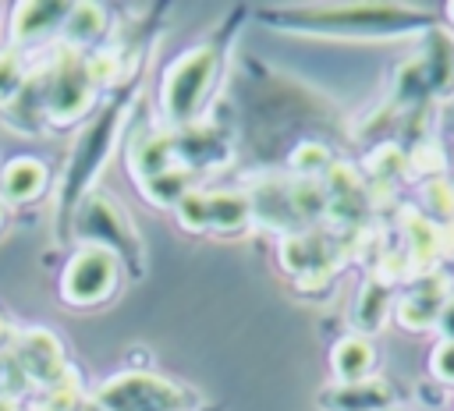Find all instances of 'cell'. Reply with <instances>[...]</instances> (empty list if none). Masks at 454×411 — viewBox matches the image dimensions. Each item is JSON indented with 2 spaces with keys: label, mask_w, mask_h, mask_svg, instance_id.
I'll list each match as a JSON object with an SVG mask.
<instances>
[{
  "label": "cell",
  "mask_w": 454,
  "mask_h": 411,
  "mask_svg": "<svg viewBox=\"0 0 454 411\" xmlns=\"http://www.w3.org/2000/svg\"><path fill=\"white\" fill-rule=\"evenodd\" d=\"M323 411H390V386L383 379L333 383L319 393Z\"/></svg>",
  "instance_id": "30bf717a"
},
{
  "label": "cell",
  "mask_w": 454,
  "mask_h": 411,
  "mask_svg": "<svg viewBox=\"0 0 454 411\" xmlns=\"http://www.w3.org/2000/svg\"><path fill=\"white\" fill-rule=\"evenodd\" d=\"M82 404H85V393L74 372H64L57 383L43 386L35 397V411H82Z\"/></svg>",
  "instance_id": "ac0fdd59"
},
{
  "label": "cell",
  "mask_w": 454,
  "mask_h": 411,
  "mask_svg": "<svg viewBox=\"0 0 454 411\" xmlns=\"http://www.w3.org/2000/svg\"><path fill=\"white\" fill-rule=\"evenodd\" d=\"M216 74H220V50L213 43L184 50L160 81V103L167 124L192 128L216 85Z\"/></svg>",
  "instance_id": "6da1fadb"
},
{
  "label": "cell",
  "mask_w": 454,
  "mask_h": 411,
  "mask_svg": "<svg viewBox=\"0 0 454 411\" xmlns=\"http://www.w3.org/2000/svg\"><path fill=\"white\" fill-rule=\"evenodd\" d=\"M121 120H124V110H121V106H106V110L82 131V138L74 142V152H71L67 170H64V177H60V209H57V213H60V234L71 230V216H74L78 202L89 195L96 174L103 170L106 152L114 149V138H117V131H121Z\"/></svg>",
  "instance_id": "7a4b0ae2"
},
{
  "label": "cell",
  "mask_w": 454,
  "mask_h": 411,
  "mask_svg": "<svg viewBox=\"0 0 454 411\" xmlns=\"http://www.w3.org/2000/svg\"><path fill=\"white\" fill-rule=\"evenodd\" d=\"M177 220H181V227L184 230H206L209 227V206H206V191H188L177 206Z\"/></svg>",
  "instance_id": "603a6c76"
},
{
  "label": "cell",
  "mask_w": 454,
  "mask_h": 411,
  "mask_svg": "<svg viewBox=\"0 0 454 411\" xmlns=\"http://www.w3.org/2000/svg\"><path fill=\"white\" fill-rule=\"evenodd\" d=\"M174 159H177V149H174V131L170 128L167 131L163 128L142 131L131 142V152H128V167L138 177V184L149 181V177H156V174H163V170H170Z\"/></svg>",
  "instance_id": "9c48e42d"
},
{
  "label": "cell",
  "mask_w": 454,
  "mask_h": 411,
  "mask_svg": "<svg viewBox=\"0 0 454 411\" xmlns=\"http://www.w3.org/2000/svg\"><path fill=\"white\" fill-rule=\"evenodd\" d=\"M4 337H7V322H4V315H0V344H4Z\"/></svg>",
  "instance_id": "f1b7e54d"
},
{
  "label": "cell",
  "mask_w": 454,
  "mask_h": 411,
  "mask_svg": "<svg viewBox=\"0 0 454 411\" xmlns=\"http://www.w3.org/2000/svg\"><path fill=\"white\" fill-rule=\"evenodd\" d=\"M372 361H376V351H372V340L362 337V333H348L333 344L330 351V368L337 376V383H362L369 372H372Z\"/></svg>",
  "instance_id": "7c38bea8"
},
{
  "label": "cell",
  "mask_w": 454,
  "mask_h": 411,
  "mask_svg": "<svg viewBox=\"0 0 454 411\" xmlns=\"http://www.w3.org/2000/svg\"><path fill=\"white\" fill-rule=\"evenodd\" d=\"M117 280H121V259L110 248L82 244L60 273V298L74 308H92L117 291Z\"/></svg>",
  "instance_id": "5b68a950"
},
{
  "label": "cell",
  "mask_w": 454,
  "mask_h": 411,
  "mask_svg": "<svg viewBox=\"0 0 454 411\" xmlns=\"http://www.w3.org/2000/svg\"><path fill=\"white\" fill-rule=\"evenodd\" d=\"M443 301H447V294H443V280H440V276H429V280L415 283V287L397 301V322H401L404 330H426V326H436Z\"/></svg>",
  "instance_id": "8fae6325"
},
{
  "label": "cell",
  "mask_w": 454,
  "mask_h": 411,
  "mask_svg": "<svg viewBox=\"0 0 454 411\" xmlns=\"http://www.w3.org/2000/svg\"><path fill=\"white\" fill-rule=\"evenodd\" d=\"M192 177H188V170H181V167H170V170H163V174H156V177H149V181H142L138 188L145 191V198L149 202H156V206H177L188 191H192V184H188Z\"/></svg>",
  "instance_id": "d6986e66"
},
{
  "label": "cell",
  "mask_w": 454,
  "mask_h": 411,
  "mask_svg": "<svg viewBox=\"0 0 454 411\" xmlns=\"http://www.w3.org/2000/svg\"><path fill=\"white\" fill-rule=\"evenodd\" d=\"M387 312H390V287L383 280H365L362 291H358V298H355V305H351L355 333L365 337V333L380 330L383 319H387Z\"/></svg>",
  "instance_id": "2e32d148"
},
{
  "label": "cell",
  "mask_w": 454,
  "mask_h": 411,
  "mask_svg": "<svg viewBox=\"0 0 454 411\" xmlns=\"http://www.w3.org/2000/svg\"><path fill=\"white\" fill-rule=\"evenodd\" d=\"M447 18H450V21H454V4H447Z\"/></svg>",
  "instance_id": "f546056e"
},
{
  "label": "cell",
  "mask_w": 454,
  "mask_h": 411,
  "mask_svg": "<svg viewBox=\"0 0 454 411\" xmlns=\"http://www.w3.org/2000/svg\"><path fill=\"white\" fill-rule=\"evenodd\" d=\"M429 372L436 383H454V340H440L429 354Z\"/></svg>",
  "instance_id": "d4e9b609"
},
{
  "label": "cell",
  "mask_w": 454,
  "mask_h": 411,
  "mask_svg": "<svg viewBox=\"0 0 454 411\" xmlns=\"http://www.w3.org/2000/svg\"><path fill=\"white\" fill-rule=\"evenodd\" d=\"M280 259H284V266L291 273H305V276L323 273L330 266L326 241L319 234H287L284 244H280Z\"/></svg>",
  "instance_id": "9a60e30c"
},
{
  "label": "cell",
  "mask_w": 454,
  "mask_h": 411,
  "mask_svg": "<svg viewBox=\"0 0 454 411\" xmlns=\"http://www.w3.org/2000/svg\"><path fill=\"white\" fill-rule=\"evenodd\" d=\"M71 230L78 234L82 244H99V248H110L121 262H128L135 273L142 269V241L131 227V220L124 216L121 202L110 198V195H99V191H89L74 216H71Z\"/></svg>",
  "instance_id": "3957f363"
},
{
  "label": "cell",
  "mask_w": 454,
  "mask_h": 411,
  "mask_svg": "<svg viewBox=\"0 0 454 411\" xmlns=\"http://www.w3.org/2000/svg\"><path fill=\"white\" fill-rule=\"evenodd\" d=\"M82 411H103V407H99V404H92V397H89V400L82 404Z\"/></svg>",
  "instance_id": "83f0119b"
},
{
  "label": "cell",
  "mask_w": 454,
  "mask_h": 411,
  "mask_svg": "<svg viewBox=\"0 0 454 411\" xmlns=\"http://www.w3.org/2000/svg\"><path fill=\"white\" fill-rule=\"evenodd\" d=\"M25 78H28L25 60H21L14 50H4V53H0V103H4V106L18 96V89L25 85Z\"/></svg>",
  "instance_id": "7402d4cb"
},
{
  "label": "cell",
  "mask_w": 454,
  "mask_h": 411,
  "mask_svg": "<svg viewBox=\"0 0 454 411\" xmlns=\"http://www.w3.org/2000/svg\"><path fill=\"white\" fill-rule=\"evenodd\" d=\"M206 206H209V227L213 230L234 234L252 220V206H248V198L241 191H209Z\"/></svg>",
  "instance_id": "e0dca14e"
},
{
  "label": "cell",
  "mask_w": 454,
  "mask_h": 411,
  "mask_svg": "<svg viewBox=\"0 0 454 411\" xmlns=\"http://www.w3.org/2000/svg\"><path fill=\"white\" fill-rule=\"evenodd\" d=\"M4 223H7V202L0 198V227H4Z\"/></svg>",
  "instance_id": "4316f807"
},
{
  "label": "cell",
  "mask_w": 454,
  "mask_h": 411,
  "mask_svg": "<svg viewBox=\"0 0 454 411\" xmlns=\"http://www.w3.org/2000/svg\"><path fill=\"white\" fill-rule=\"evenodd\" d=\"M422 71H426V81H429V92H454V39L440 28H433L426 35V50H422Z\"/></svg>",
  "instance_id": "4fadbf2b"
},
{
  "label": "cell",
  "mask_w": 454,
  "mask_h": 411,
  "mask_svg": "<svg viewBox=\"0 0 454 411\" xmlns=\"http://www.w3.org/2000/svg\"><path fill=\"white\" fill-rule=\"evenodd\" d=\"M71 14V4H18L11 14V43H43L57 39Z\"/></svg>",
  "instance_id": "52a82bcc"
},
{
  "label": "cell",
  "mask_w": 454,
  "mask_h": 411,
  "mask_svg": "<svg viewBox=\"0 0 454 411\" xmlns=\"http://www.w3.org/2000/svg\"><path fill=\"white\" fill-rule=\"evenodd\" d=\"M11 358H14V365L21 368V376H25L28 383H35L39 390L50 386V383H57V379L67 372V368H64V347H60V340H57L50 330H43V326L21 330V333L14 337Z\"/></svg>",
  "instance_id": "8992f818"
},
{
  "label": "cell",
  "mask_w": 454,
  "mask_h": 411,
  "mask_svg": "<svg viewBox=\"0 0 454 411\" xmlns=\"http://www.w3.org/2000/svg\"><path fill=\"white\" fill-rule=\"evenodd\" d=\"M333 167L330 159V149L319 145V142H301L294 152H291V170L305 181H319V174H326Z\"/></svg>",
  "instance_id": "44dd1931"
},
{
  "label": "cell",
  "mask_w": 454,
  "mask_h": 411,
  "mask_svg": "<svg viewBox=\"0 0 454 411\" xmlns=\"http://www.w3.org/2000/svg\"><path fill=\"white\" fill-rule=\"evenodd\" d=\"M404 167H408V156H404L397 145H380V149L372 152V159H369V170H372L376 181H394Z\"/></svg>",
  "instance_id": "cb8c5ba5"
},
{
  "label": "cell",
  "mask_w": 454,
  "mask_h": 411,
  "mask_svg": "<svg viewBox=\"0 0 454 411\" xmlns=\"http://www.w3.org/2000/svg\"><path fill=\"white\" fill-rule=\"evenodd\" d=\"M103 32H106V11L99 4H71V14L60 28V46L82 53V46L96 43Z\"/></svg>",
  "instance_id": "5bb4252c"
},
{
  "label": "cell",
  "mask_w": 454,
  "mask_h": 411,
  "mask_svg": "<svg viewBox=\"0 0 454 411\" xmlns=\"http://www.w3.org/2000/svg\"><path fill=\"white\" fill-rule=\"evenodd\" d=\"M46 184H50V167L39 156H14L0 167V198L7 206L39 198Z\"/></svg>",
  "instance_id": "ba28073f"
},
{
  "label": "cell",
  "mask_w": 454,
  "mask_h": 411,
  "mask_svg": "<svg viewBox=\"0 0 454 411\" xmlns=\"http://www.w3.org/2000/svg\"><path fill=\"white\" fill-rule=\"evenodd\" d=\"M422 209L429 213V220H440V227L454 223V181L447 177H429L422 184Z\"/></svg>",
  "instance_id": "ffe728a7"
},
{
  "label": "cell",
  "mask_w": 454,
  "mask_h": 411,
  "mask_svg": "<svg viewBox=\"0 0 454 411\" xmlns=\"http://www.w3.org/2000/svg\"><path fill=\"white\" fill-rule=\"evenodd\" d=\"M92 404L103 411H184V393L177 383L156 372H117L96 393Z\"/></svg>",
  "instance_id": "277c9868"
},
{
  "label": "cell",
  "mask_w": 454,
  "mask_h": 411,
  "mask_svg": "<svg viewBox=\"0 0 454 411\" xmlns=\"http://www.w3.org/2000/svg\"><path fill=\"white\" fill-rule=\"evenodd\" d=\"M436 326H440V333H443V340H454V294L443 301V308H440V319H436Z\"/></svg>",
  "instance_id": "484cf974"
}]
</instances>
